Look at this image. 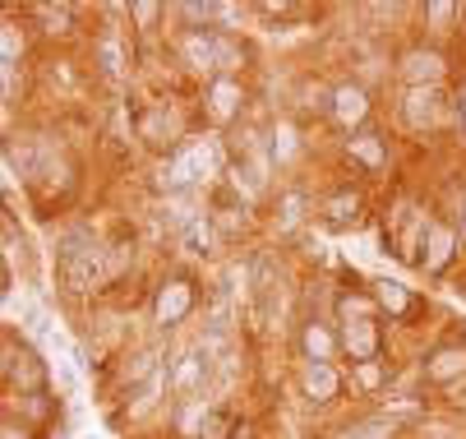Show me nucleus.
<instances>
[{
  "mask_svg": "<svg viewBox=\"0 0 466 439\" xmlns=\"http://www.w3.org/2000/svg\"><path fill=\"white\" fill-rule=\"evenodd\" d=\"M439 107H443V93H439V88H411V93H407L402 116H407L411 130H425V125H434V120H439Z\"/></svg>",
  "mask_w": 466,
  "mask_h": 439,
  "instance_id": "7ed1b4c3",
  "label": "nucleus"
},
{
  "mask_svg": "<svg viewBox=\"0 0 466 439\" xmlns=\"http://www.w3.org/2000/svg\"><path fill=\"white\" fill-rule=\"evenodd\" d=\"M60 282L70 291H84L97 282V245L84 227L65 231V240H60Z\"/></svg>",
  "mask_w": 466,
  "mask_h": 439,
  "instance_id": "f257e3e1",
  "label": "nucleus"
},
{
  "mask_svg": "<svg viewBox=\"0 0 466 439\" xmlns=\"http://www.w3.org/2000/svg\"><path fill=\"white\" fill-rule=\"evenodd\" d=\"M439 75H443V56L439 51H407L402 56V79L411 88H434Z\"/></svg>",
  "mask_w": 466,
  "mask_h": 439,
  "instance_id": "f03ea898",
  "label": "nucleus"
},
{
  "mask_svg": "<svg viewBox=\"0 0 466 439\" xmlns=\"http://www.w3.org/2000/svg\"><path fill=\"white\" fill-rule=\"evenodd\" d=\"M356 209H360V199H356V195H338V199L328 204V218H332V222H351V218H356Z\"/></svg>",
  "mask_w": 466,
  "mask_h": 439,
  "instance_id": "39448f33",
  "label": "nucleus"
},
{
  "mask_svg": "<svg viewBox=\"0 0 466 439\" xmlns=\"http://www.w3.org/2000/svg\"><path fill=\"white\" fill-rule=\"evenodd\" d=\"M332 111H338L347 125L365 120V93L360 88H338V107H332Z\"/></svg>",
  "mask_w": 466,
  "mask_h": 439,
  "instance_id": "20e7f679",
  "label": "nucleus"
}]
</instances>
